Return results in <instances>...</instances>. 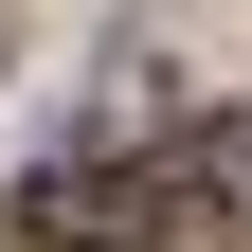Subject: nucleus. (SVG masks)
<instances>
[{
  "label": "nucleus",
  "mask_w": 252,
  "mask_h": 252,
  "mask_svg": "<svg viewBox=\"0 0 252 252\" xmlns=\"http://www.w3.org/2000/svg\"><path fill=\"white\" fill-rule=\"evenodd\" d=\"M36 234H72V252H216V234H252V126H216V144H180V162H54L36 180Z\"/></svg>",
  "instance_id": "nucleus-1"
}]
</instances>
